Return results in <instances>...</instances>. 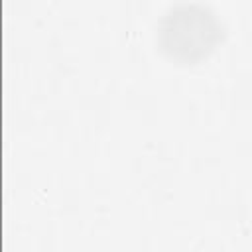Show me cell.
I'll return each mask as SVG.
<instances>
[{"label": "cell", "mask_w": 252, "mask_h": 252, "mask_svg": "<svg viewBox=\"0 0 252 252\" xmlns=\"http://www.w3.org/2000/svg\"><path fill=\"white\" fill-rule=\"evenodd\" d=\"M222 37V24L217 14L203 4L171 6L159 22L161 49L181 61L205 57Z\"/></svg>", "instance_id": "obj_1"}]
</instances>
